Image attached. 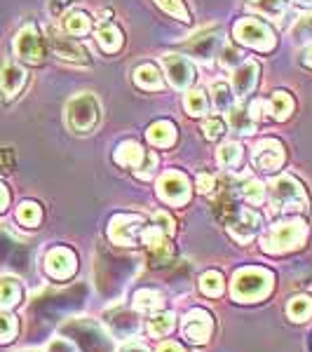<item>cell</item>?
Wrapping results in <instances>:
<instances>
[{"mask_svg": "<svg viewBox=\"0 0 312 352\" xmlns=\"http://www.w3.org/2000/svg\"><path fill=\"white\" fill-rule=\"evenodd\" d=\"M214 50H216V36H202L200 41L190 45L188 52L195 56V59L209 61L214 56Z\"/></svg>", "mask_w": 312, "mask_h": 352, "instance_id": "obj_32", "label": "cell"}, {"mask_svg": "<svg viewBox=\"0 0 312 352\" xmlns=\"http://www.w3.org/2000/svg\"><path fill=\"white\" fill-rule=\"evenodd\" d=\"M8 202H10V195H8V190H5V186L0 184V212L8 207Z\"/></svg>", "mask_w": 312, "mask_h": 352, "instance_id": "obj_47", "label": "cell"}, {"mask_svg": "<svg viewBox=\"0 0 312 352\" xmlns=\"http://www.w3.org/2000/svg\"><path fill=\"white\" fill-rule=\"evenodd\" d=\"M148 141L153 146H157V148H169L177 141V127L169 120L153 122L148 127Z\"/></svg>", "mask_w": 312, "mask_h": 352, "instance_id": "obj_19", "label": "cell"}, {"mask_svg": "<svg viewBox=\"0 0 312 352\" xmlns=\"http://www.w3.org/2000/svg\"><path fill=\"white\" fill-rule=\"evenodd\" d=\"M260 228V217L252 209H237V214L228 221V230L237 242L247 244L256 237V232Z\"/></svg>", "mask_w": 312, "mask_h": 352, "instance_id": "obj_11", "label": "cell"}, {"mask_svg": "<svg viewBox=\"0 0 312 352\" xmlns=\"http://www.w3.org/2000/svg\"><path fill=\"white\" fill-rule=\"evenodd\" d=\"M66 120L71 124L73 132L82 134L89 132L99 120V106H96L92 94H78L76 99H71L66 111Z\"/></svg>", "mask_w": 312, "mask_h": 352, "instance_id": "obj_4", "label": "cell"}, {"mask_svg": "<svg viewBox=\"0 0 312 352\" xmlns=\"http://www.w3.org/2000/svg\"><path fill=\"white\" fill-rule=\"evenodd\" d=\"M162 64H164V71H167V78L174 89H186L192 82V66L186 56L164 54Z\"/></svg>", "mask_w": 312, "mask_h": 352, "instance_id": "obj_14", "label": "cell"}, {"mask_svg": "<svg viewBox=\"0 0 312 352\" xmlns=\"http://www.w3.org/2000/svg\"><path fill=\"white\" fill-rule=\"evenodd\" d=\"M113 157H115V162L120 164V167H141L146 153L136 141H124V144L118 146V151Z\"/></svg>", "mask_w": 312, "mask_h": 352, "instance_id": "obj_20", "label": "cell"}, {"mask_svg": "<svg viewBox=\"0 0 312 352\" xmlns=\"http://www.w3.org/2000/svg\"><path fill=\"white\" fill-rule=\"evenodd\" d=\"M96 43L104 52H118L122 47V33L113 24H104L96 31Z\"/></svg>", "mask_w": 312, "mask_h": 352, "instance_id": "obj_23", "label": "cell"}, {"mask_svg": "<svg viewBox=\"0 0 312 352\" xmlns=\"http://www.w3.org/2000/svg\"><path fill=\"white\" fill-rule=\"evenodd\" d=\"M45 270L54 277V280H68L76 272V254L66 247H56L45 258Z\"/></svg>", "mask_w": 312, "mask_h": 352, "instance_id": "obj_13", "label": "cell"}, {"mask_svg": "<svg viewBox=\"0 0 312 352\" xmlns=\"http://www.w3.org/2000/svg\"><path fill=\"white\" fill-rule=\"evenodd\" d=\"M21 298V287L14 277H0V308H12Z\"/></svg>", "mask_w": 312, "mask_h": 352, "instance_id": "obj_25", "label": "cell"}, {"mask_svg": "<svg viewBox=\"0 0 312 352\" xmlns=\"http://www.w3.org/2000/svg\"><path fill=\"white\" fill-rule=\"evenodd\" d=\"M252 8L268 19H282L285 14V0H252Z\"/></svg>", "mask_w": 312, "mask_h": 352, "instance_id": "obj_31", "label": "cell"}, {"mask_svg": "<svg viewBox=\"0 0 312 352\" xmlns=\"http://www.w3.org/2000/svg\"><path fill=\"white\" fill-rule=\"evenodd\" d=\"M293 33H296L298 41H312V14L303 16V19H300V24L293 28Z\"/></svg>", "mask_w": 312, "mask_h": 352, "instance_id": "obj_41", "label": "cell"}, {"mask_svg": "<svg viewBox=\"0 0 312 352\" xmlns=\"http://www.w3.org/2000/svg\"><path fill=\"white\" fill-rule=\"evenodd\" d=\"M157 195L167 204L181 207L190 200V184L181 172H164L157 181Z\"/></svg>", "mask_w": 312, "mask_h": 352, "instance_id": "obj_6", "label": "cell"}, {"mask_svg": "<svg viewBox=\"0 0 312 352\" xmlns=\"http://www.w3.org/2000/svg\"><path fill=\"white\" fill-rule=\"evenodd\" d=\"M134 308L136 312H144V315H155L164 308V296L155 289H139L134 294Z\"/></svg>", "mask_w": 312, "mask_h": 352, "instance_id": "obj_18", "label": "cell"}, {"mask_svg": "<svg viewBox=\"0 0 312 352\" xmlns=\"http://www.w3.org/2000/svg\"><path fill=\"white\" fill-rule=\"evenodd\" d=\"M287 315H289V320H293V322H305L312 315V298L308 296L291 298L287 305Z\"/></svg>", "mask_w": 312, "mask_h": 352, "instance_id": "obj_28", "label": "cell"}, {"mask_svg": "<svg viewBox=\"0 0 312 352\" xmlns=\"http://www.w3.org/2000/svg\"><path fill=\"white\" fill-rule=\"evenodd\" d=\"M26 82V71L16 64H5L3 66V73H0V87L5 92V99H12L16 96L21 87Z\"/></svg>", "mask_w": 312, "mask_h": 352, "instance_id": "obj_17", "label": "cell"}, {"mask_svg": "<svg viewBox=\"0 0 312 352\" xmlns=\"http://www.w3.org/2000/svg\"><path fill=\"white\" fill-rule=\"evenodd\" d=\"M14 54L26 64H41L45 56V43L36 26H24L14 38Z\"/></svg>", "mask_w": 312, "mask_h": 352, "instance_id": "obj_7", "label": "cell"}, {"mask_svg": "<svg viewBox=\"0 0 312 352\" xmlns=\"http://www.w3.org/2000/svg\"><path fill=\"white\" fill-rule=\"evenodd\" d=\"M272 204L277 212H305L308 195L293 176H277L272 184Z\"/></svg>", "mask_w": 312, "mask_h": 352, "instance_id": "obj_3", "label": "cell"}, {"mask_svg": "<svg viewBox=\"0 0 312 352\" xmlns=\"http://www.w3.org/2000/svg\"><path fill=\"white\" fill-rule=\"evenodd\" d=\"M285 162V148L277 139H260L254 148V164L263 172H275Z\"/></svg>", "mask_w": 312, "mask_h": 352, "instance_id": "obj_12", "label": "cell"}, {"mask_svg": "<svg viewBox=\"0 0 312 352\" xmlns=\"http://www.w3.org/2000/svg\"><path fill=\"white\" fill-rule=\"evenodd\" d=\"M272 272L265 268H242L232 277V296L242 303H254L270 294Z\"/></svg>", "mask_w": 312, "mask_h": 352, "instance_id": "obj_1", "label": "cell"}, {"mask_svg": "<svg viewBox=\"0 0 312 352\" xmlns=\"http://www.w3.org/2000/svg\"><path fill=\"white\" fill-rule=\"evenodd\" d=\"M212 96H214V106L216 111H228L232 106V94L225 82H214L212 85Z\"/></svg>", "mask_w": 312, "mask_h": 352, "instance_id": "obj_36", "label": "cell"}, {"mask_svg": "<svg viewBox=\"0 0 312 352\" xmlns=\"http://www.w3.org/2000/svg\"><path fill=\"white\" fill-rule=\"evenodd\" d=\"M16 317L10 312H0V343H8L16 336Z\"/></svg>", "mask_w": 312, "mask_h": 352, "instance_id": "obj_37", "label": "cell"}, {"mask_svg": "<svg viewBox=\"0 0 312 352\" xmlns=\"http://www.w3.org/2000/svg\"><path fill=\"white\" fill-rule=\"evenodd\" d=\"M134 82L144 89H160L162 87V76L153 64H144L134 71Z\"/></svg>", "mask_w": 312, "mask_h": 352, "instance_id": "obj_24", "label": "cell"}, {"mask_svg": "<svg viewBox=\"0 0 312 352\" xmlns=\"http://www.w3.org/2000/svg\"><path fill=\"white\" fill-rule=\"evenodd\" d=\"M202 132H204V136L207 139H219L221 134H223V122L219 120V118H207L204 120V124H202Z\"/></svg>", "mask_w": 312, "mask_h": 352, "instance_id": "obj_40", "label": "cell"}, {"mask_svg": "<svg viewBox=\"0 0 312 352\" xmlns=\"http://www.w3.org/2000/svg\"><path fill=\"white\" fill-rule=\"evenodd\" d=\"M293 111V99L287 92H275L268 104V113L275 120H287Z\"/></svg>", "mask_w": 312, "mask_h": 352, "instance_id": "obj_26", "label": "cell"}, {"mask_svg": "<svg viewBox=\"0 0 312 352\" xmlns=\"http://www.w3.org/2000/svg\"><path fill=\"white\" fill-rule=\"evenodd\" d=\"M174 312H155V317L148 322V333L153 338H162V336H167L169 331L174 329Z\"/></svg>", "mask_w": 312, "mask_h": 352, "instance_id": "obj_27", "label": "cell"}, {"mask_svg": "<svg viewBox=\"0 0 312 352\" xmlns=\"http://www.w3.org/2000/svg\"><path fill=\"white\" fill-rule=\"evenodd\" d=\"M235 38L247 47L258 50V52H270L275 47V33L258 19H242L235 26Z\"/></svg>", "mask_w": 312, "mask_h": 352, "instance_id": "obj_5", "label": "cell"}, {"mask_svg": "<svg viewBox=\"0 0 312 352\" xmlns=\"http://www.w3.org/2000/svg\"><path fill=\"white\" fill-rule=\"evenodd\" d=\"M183 106H186V111H188V116L200 118L207 113V96H204V92H200V89H192V92L186 94Z\"/></svg>", "mask_w": 312, "mask_h": 352, "instance_id": "obj_33", "label": "cell"}, {"mask_svg": "<svg viewBox=\"0 0 312 352\" xmlns=\"http://www.w3.org/2000/svg\"><path fill=\"white\" fill-rule=\"evenodd\" d=\"M122 352H148L144 348V345H136V343H129V345H124Z\"/></svg>", "mask_w": 312, "mask_h": 352, "instance_id": "obj_49", "label": "cell"}, {"mask_svg": "<svg viewBox=\"0 0 312 352\" xmlns=\"http://www.w3.org/2000/svg\"><path fill=\"white\" fill-rule=\"evenodd\" d=\"M305 235H308V226L300 219L285 221V223L275 226L270 230V235L263 240V252L265 254H285L291 249H298L303 244Z\"/></svg>", "mask_w": 312, "mask_h": 352, "instance_id": "obj_2", "label": "cell"}, {"mask_svg": "<svg viewBox=\"0 0 312 352\" xmlns=\"http://www.w3.org/2000/svg\"><path fill=\"white\" fill-rule=\"evenodd\" d=\"M49 41H52V47H54L56 56H61V59H71V61H85V50L78 43L68 41V38L59 36V33H52Z\"/></svg>", "mask_w": 312, "mask_h": 352, "instance_id": "obj_21", "label": "cell"}, {"mask_svg": "<svg viewBox=\"0 0 312 352\" xmlns=\"http://www.w3.org/2000/svg\"><path fill=\"white\" fill-rule=\"evenodd\" d=\"M240 52H237V50L235 47H225L223 50V56H221V64H223V66H235L237 64V61H240Z\"/></svg>", "mask_w": 312, "mask_h": 352, "instance_id": "obj_43", "label": "cell"}, {"mask_svg": "<svg viewBox=\"0 0 312 352\" xmlns=\"http://www.w3.org/2000/svg\"><path fill=\"white\" fill-rule=\"evenodd\" d=\"M49 352H73V350L66 340H54V343L49 345Z\"/></svg>", "mask_w": 312, "mask_h": 352, "instance_id": "obj_46", "label": "cell"}, {"mask_svg": "<svg viewBox=\"0 0 312 352\" xmlns=\"http://www.w3.org/2000/svg\"><path fill=\"white\" fill-rule=\"evenodd\" d=\"M228 124L240 134H252L254 124H256V118H254L247 109H242V106H230L228 109Z\"/></svg>", "mask_w": 312, "mask_h": 352, "instance_id": "obj_22", "label": "cell"}, {"mask_svg": "<svg viewBox=\"0 0 312 352\" xmlns=\"http://www.w3.org/2000/svg\"><path fill=\"white\" fill-rule=\"evenodd\" d=\"M41 217H43L41 207H38L36 202H21L19 209H16V219H19L24 226H28V228L41 223Z\"/></svg>", "mask_w": 312, "mask_h": 352, "instance_id": "obj_35", "label": "cell"}, {"mask_svg": "<svg viewBox=\"0 0 312 352\" xmlns=\"http://www.w3.org/2000/svg\"><path fill=\"white\" fill-rule=\"evenodd\" d=\"M64 333H68L78 345L82 348V352H111V345L106 336L101 333V329L89 322V336L87 329H85V322H71V324L64 327Z\"/></svg>", "mask_w": 312, "mask_h": 352, "instance_id": "obj_8", "label": "cell"}, {"mask_svg": "<svg viewBox=\"0 0 312 352\" xmlns=\"http://www.w3.org/2000/svg\"><path fill=\"white\" fill-rule=\"evenodd\" d=\"M153 221H155L157 228L164 230L167 235H172V232H174V221H172V217H169L167 212H155V214H153Z\"/></svg>", "mask_w": 312, "mask_h": 352, "instance_id": "obj_42", "label": "cell"}, {"mask_svg": "<svg viewBox=\"0 0 312 352\" xmlns=\"http://www.w3.org/2000/svg\"><path fill=\"white\" fill-rule=\"evenodd\" d=\"M141 230H144V219L141 217H134V214H118V217H113L109 226V237L115 244H122V247H134Z\"/></svg>", "mask_w": 312, "mask_h": 352, "instance_id": "obj_9", "label": "cell"}, {"mask_svg": "<svg viewBox=\"0 0 312 352\" xmlns=\"http://www.w3.org/2000/svg\"><path fill=\"white\" fill-rule=\"evenodd\" d=\"M12 164H14L12 153L0 148V172H10V169H12Z\"/></svg>", "mask_w": 312, "mask_h": 352, "instance_id": "obj_45", "label": "cell"}, {"mask_svg": "<svg viewBox=\"0 0 312 352\" xmlns=\"http://www.w3.org/2000/svg\"><path fill=\"white\" fill-rule=\"evenodd\" d=\"M141 242L148 247V252L153 256V263H155V265L167 263V261L172 258V244L167 242V237L162 235V230L157 228V226L141 230Z\"/></svg>", "mask_w": 312, "mask_h": 352, "instance_id": "obj_15", "label": "cell"}, {"mask_svg": "<svg viewBox=\"0 0 312 352\" xmlns=\"http://www.w3.org/2000/svg\"><path fill=\"white\" fill-rule=\"evenodd\" d=\"M183 336L190 340V343H207L209 336H212V329H214V322H212V315L207 310H190L188 315L183 317Z\"/></svg>", "mask_w": 312, "mask_h": 352, "instance_id": "obj_10", "label": "cell"}, {"mask_svg": "<svg viewBox=\"0 0 312 352\" xmlns=\"http://www.w3.org/2000/svg\"><path fill=\"white\" fill-rule=\"evenodd\" d=\"M157 5L164 10V12H169L172 16H177L181 21H190L188 16V10H186V5L181 3V0H155Z\"/></svg>", "mask_w": 312, "mask_h": 352, "instance_id": "obj_38", "label": "cell"}, {"mask_svg": "<svg viewBox=\"0 0 312 352\" xmlns=\"http://www.w3.org/2000/svg\"><path fill=\"white\" fill-rule=\"evenodd\" d=\"M212 188H214V176L212 174H200V176H197V190L209 192Z\"/></svg>", "mask_w": 312, "mask_h": 352, "instance_id": "obj_44", "label": "cell"}, {"mask_svg": "<svg viewBox=\"0 0 312 352\" xmlns=\"http://www.w3.org/2000/svg\"><path fill=\"white\" fill-rule=\"evenodd\" d=\"M256 80H258V64L256 61H247L232 73V87H235V94L237 96H247L256 87Z\"/></svg>", "mask_w": 312, "mask_h": 352, "instance_id": "obj_16", "label": "cell"}, {"mask_svg": "<svg viewBox=\"0 0 312 352\" xmlns=\"http://www.w3.org/2000/svg\"><path fill=\"white\" fill-rule=\"evenodd\" d=\"M216 160L221 167H235V164L242 160V146L237 144V141H228V144H223L219 148Z\"/></svg>", "mask_w": 312, "mask_h": 352, "instance_id": "obj_29", "label": "cell"}, {"mask_svg": "<svg viewBox=\"0 0 312 352\" xmlns=\"http://www.w3.org/2000/svg\"><path fill=\"white\" fill-rule=\"evenodd\" d=\"M64 28L71 36H85V33L92 28V21H89L87 14L82 12H76V14H68L66 21H64Z\"/></svg>", "mask_w": 312, "mask_h": 352, "instance_id": "obj_34", "label": "cell"}, {"mask_svg": "<svg viewBox=\"0 0 312 352\" xmlns=\"http://www.w3.org/2000/svg\"><path fill=\"white\" fill-rule=\"evenodd\" d=\"M242 192H245L247 202H252V204H260L265 200V190H263V184H260V181H249L245 188H242Z\"/></svg>", "mask_w": 312, "mask_h": 352, "instance_id": "obj_39", "label": "cell"}, {"mask_svg": "<svg viewBox=\"0 0 312 352\" xmlns=\"http://www.w3.org/2000/svg\"><path fill=\"white\" fill-rule=\"evenodd\" d=\"M200 289L212 298L221 296V294H223V277H221V272H216V270L204 272L200 277Z\"/></svg>", "mask_w": 312, "mask_h": 352, "instance_id": "obj_30", "label": "cell"}, {"mask_svg": "<svg viewBox=\"0 0 312 352\" xmlns=\"http://www.w3.org/2000/svg\"><path fill=\"white\" fill-rule=\"evenodd\" d=\"M296 3H300V5H312V0H296Z\"/></svg>", "mask_w": 312, "mask_h": 352, "instance_id": "obj_51", "label": "cell"}, {"mask_svg": "<svg viewBox=\"0 0 312 352\" xmlns=\"http://www.w3.org/2000/svg\"><path fill=\"white\" fill-rule=\"evenodd\" d=\"M157 352H183V350H181L177 343H162Z\"/></svg>", "mask_w": 312, "mask_h": 352, "instance_id": "obj_48", "label": "cell"}, {"mask_svg": "<svg viewBox=\"0 0 312 352\" xmlns=\"http://www.w3.org/2000/svg\"><path fill=\"white\" fill-rule=\"evenodd\" d=\"M305 64L312 66V50H308V54H305Z\"/></svg>", "mask_w": 312, "mask_h": 352, "instance_id": "obj_50", "label": "cell"}]
</instances>
